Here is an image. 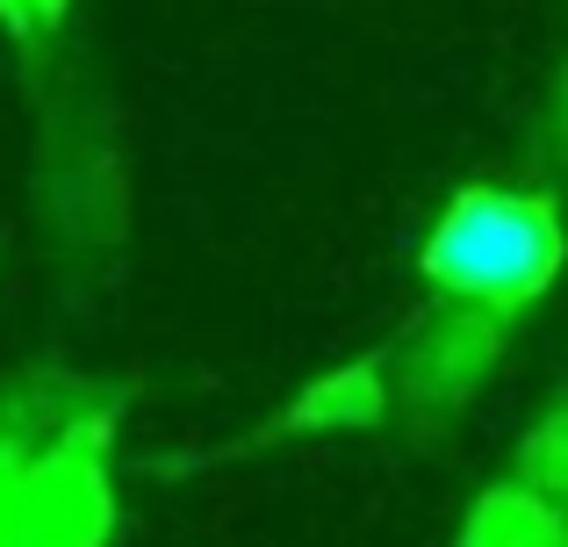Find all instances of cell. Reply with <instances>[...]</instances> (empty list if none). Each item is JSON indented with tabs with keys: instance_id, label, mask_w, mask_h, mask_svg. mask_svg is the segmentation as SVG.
<instances>
[{
	"instance_id": "1",
	"label": "cell",
	"mask_w": 568,
	"mask_h": 547,
	"mask_svg": "<svg viewBox=\"0 0 568 547\" xmlns=\"http://www.w3.org/2000/svg\"><path fill=\"white\" fill-rule=\"evenodd\" d=\"M561 260H568V224L555 202L532 195V188L475 181L425 231L417 267L454 303H483V310L518 317L561 281Z\"/></svg>"
},
{
	"instance_id": "2",
	"label": "cell",
	"mask_w": 568,
	"mask_h": 547,
	"mask_svg": "<svg viewBox=\"0 0 568 547\" xmlns=\"http://www.w3.org/2000/svg\"><path fill=\"white\" fill-rule=\"evenodd\" d=\"M115 526L101 425L80 418L51 447L0 439V547H101Z\"/></svg>"
},
{
	"instance_id": "3",
	"label": "cell",
	"mask_w": 568,
	"mask_h": 547,
	"mask_svg": "<svg viewBox=\"0 0 568 547\" xmlns=\"http://www.w3.org/2000/svg\"><path fill=\"white\" fill-rule=\"evenodd\" d=\"M504 338H511V317H504V310L439 295V310H432V317L403 338V353H396L403 411H425L432 418V411L468 404V396L489 382V367L504 361Z\"/></svg>"
},
{
	"instance_id": "4",
	"label": "cell",
	"mask_w": 568,
	"mask_h": 547,
	"mask_svg": "<svg viewBox=\"0 0 568 547\" xmlns=\"http://www.w3.org/2000/svg\"><path fill=\"white\" fill-rule=\"evenodd\" d=\"M388 396H396V382H388V361H375V353H367V361H346V367H324V375L274 418V439L375 433L388 418Z\"/></svg>"
},
{
	"instance_id": "5",
	"label": "cell",
	"mask_w": 568,
	"mask_h": 547,
	"mask_svg": "<svg viewBox=\"0 0 568 547\" xmlns=\"http://www.w3.org/2000/svg\"><path fill=\"white\" fill-rule=\"evenodd\" d=\"M454 547H568V505L532 483H489L468 505Z\"/></svg>"
},
{
	"instance_id": "6",
	"label": "cell",
	"mask_w": 568,
	"mask_h": 547,
	"mask_svg": "<svg viewBox=\"0 0 568 547\" xmlns=\"http://www.w3.org/2000/svg\"><path fill=\"white\" fill-rule=\"evenodd\" d=\"M511 476L568 505V396H561V404H547L540 418H532V433L518 439V468H511Z\"/></svg>"
},
{
	"instance_id": "7",
	"label": "cell",
	"mask_w": 568,
	"mask_h": 547,
	"mask_svg": "<svg viewBox=\"0 0 568 547\" xmlns=\"http://www.w3.org/2000/svg\"><path fill=\"white\" fill-rule=\"evenodd\" d=\"M0 22H8V37H51L58 22H65V0H0Z\"/></svg>"
},
{
	"instance_id": "8",
	"label": "cell",
	"mask_w": 568,
	"mask_h": 547,
	"mask_svg": "<svg viewBox=\"0 0 568 547\" xmlns=\"http://www.w3.org/2000/svg\"><path fill=\"white\" fill-rule=\"evenodd\" d=\"M555 138H561V152H568V87H561V109H555Z\"/></svg>"
}]
</instances>
